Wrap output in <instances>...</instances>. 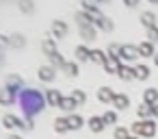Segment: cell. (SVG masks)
I'll return each mask as SVG.
<instances>
[{
    "label": "cell",
    "instance_id": "6da1fadb",
    "mask_svg": "<svg viewBox=\"0 0 158 139\" xmlns=\"http://www.w3.org/2000/svg\"><path fill=\"white\" fill-rule=\"evenodd\" d=\"M46 96H41L37 89H22L20 91V104H22V109H24V113L28 115V119L31 117H35L44 106H46Z\"/></svg>",
    "mask_w": 158,
    "mask_h": 139
},
{
    "label": "cell",
    "instance_id": "7a4b0ae2",
    "mask_svg": "<svg viewBox=\"0 0 158 139\" xmlns=\"http://www.w3.org/2000/svg\"><path fill=\"white\" fill-rule=\"evenodd\" d=\"M141 52H139V46H121V57L119 59H126V61H134L139 59Z\"/></svg>",
    "mask_w": 158,
    "mask_h": 139
},
{
    "label": "cell",
    "instance_id": "3957f363",
    "mask_svg": "<svg viewBox=\"0 0 158 139\" xmlns=\"http://www.w3.org/2000/svg\"><path fill=\"white\" fill-rule=\"evenodd\" d=\"M121 67H123V65H121V59H117V57H108L106 63H104V70H106L108 74H119Z\"/></svg>",
    "mask_w": 158,
    "mask_h": 139
},
{
    "label": "cell",
    "instance_id": "277c9868",
    "mask_svg": "<svg viewBox=\"0 0 158 139\" xmlns=\"http://www.w3.org/2000/svg\"><path fill=\"white\" fill-rule=\"evenodd\" d=\"M46 100H48V104H50V106H61L63 96H61V91H59V89H48V91H46Z\"/></svg>",
    "mask_w": 158,
    "mask_h": 139
},
{
    "label": "cell",
    "instance_id": "5b68a950",
    "mask_svg": "<svg viewBox=\"0 0 158 139\" xmlns=\"http://www.w3.org/2000/svg\"><path fill=\"white\" fill-rule=\"evenodd\" d=\"M115 91L110 89V87H100L98 89V100L100 102H115Z\"/></svg>",
    "mask_w": 158,
    "mask_h": 139
},
{
    "label": "cell",
    "instance_id": "8992f818",
    "mask_svg": "<svg viewBox=\"0 0 158 139\" xmlns=\"http://www.w3.org/2000/svg\"><path fill=\"white\" fill-rule=\"evenodd\" d=\"M52 35L54 37H65L67 35V24L65 22H61V20H56V22H52Z\"/></svg>",
    "mask_w": 158,
    "mask_h": 139
},
{
    "label": "cell",
    "instance_id": "52a82bcc",
    "mask_svg": "<svg viewBox=\"0 0 158 139\" xmlns=\"http://www.w3.org/2000/svg\"><path fill=\"white\" fill-rule=\"evenodd\" d=\"M54 76H56V72H54L52 65H44V67H39V78H41V80L50 83V80H54Z\"/></svg>",
    "mask_w": 158,
    "mask_h": 139
},
{
    "label": "cell",
    "instance_id": "ba28073f",
    "mask_svg": "<svg viewBox=\"0 0 158 139\" xmlns=\"http://www.w3.org/2000/svg\"><path fill=\"white\" fill-rule=\"evenodd\" d=\"M141 24L149 31V28H156V15L152 13V11H145L143 15H141Z\"/></svg>",
    "mask_w": 158,
    "mask_h": 139
},
{
    "label": "cell",
    "instance_id": "9c48e42d",
    "mask_svg": "<svg viewBox=\"0 0 158 139\" xmlns=\"http://www.w3.org/2000/svg\"><path fill=\"white\" fill-rule=\"evenodd\" d=\"M113 106H115V109H119V111H123V109H128V106H130V98H128L126 93H117V96H115Z\"/></svg>",
    "mask_w": 158,
    "mask_h": 139
},
{
    "label": "cell",
    "instance_id": "30bf717a",
    "mask_svg": "<svg viewBox=\"0 0 158 139\" xmlns=\"http://www.w3.org/2000/svg\"><path fill=\"white\" fill-rule=\"evenodd\" d=\"M139 52H141V57H154V54H156L152 41H141V44H139Z\"/></svg>",
    "mask_w": 158,
    "mask_h": 139
},
{
    "label": "cell",
    "instance_id": "8fae6325",
    "mask_svg": "<svg viewBox=\"0 0 158 139\" xmlns=\"http://www.w3.org/2000/svg\"><path fill=\"white\" fill-rule=\"evenodd\" d=\"M136 113H139V117L145 122V119H149V115H154V106H152V104H147V102H143V104L136 109Z\"/></svg>",
    "mask_w": 158,
    "mask_h": 139
},
{
    "label": "cell",
    "instance_id": "7c38bea8",
    "mask_svg": "<svg viewBox=\"0 0 158 139\" xmlns=\"http://www.w3.org/2000/svg\"><path fill=\"white\" fill-rule=\"evenodd\" d=\"M89 128H91V132H102L106 128V124H104L102 117H91L89 119Z\"/></svg>",
    "mask_w": 158,
    "mask_h": 139
},
{
    "label": "cell",
    "instance_id": "4fadbf2b",
    "mask_svg": "<svg viewBox=\"0 0 158 139\" xmlns=\"http://www.w3.org/2000/svg\"><path fill=\"white\" fill-rule=\"evenodd\" d=\"M143 102H147V104H158V89H145V93H143Z\"/></svg>",
    "mask_w": 158,
    "mask_h": 139
},
{
    "label": "cell",
    "instance_id": "5bb4252c",
    "mask_svg": "<svg viewBox=\"0 0 158 139\" xmlns=\"http://www.w3.org/2000/svg\"><path fill=\"white\" fill-rule=\"evenodd\" d=\"M82 124H85V122H82V117H80L78 113H74V115L67 117V126H69V130H78Z\"/></svg>",
    "mask_w": 158,
    "mask_h": 139
},
{
    "label": "cell",
    "instance_id": "9a60e30c",
    "mask_svg": "<svg viewBox=\"0 0 158 139\" xmlns=\"http://www.w3.org/2000/svg\"><path fill=\"white\" fill-rule=\"evenodd\" d=\"M106 59H108V54H106V52H102V50H91V59H89V61L104 65V63H106Z\"/></svg>",
    "mask_w": 158,
    "mask_h": 139
},
{
    "label": "cell",
    "instance_id": "2e32d148",
    "mask_svg": "<svg viewBox=\"0 0 158 139\" xmlns=\"http://www.w3.org/2000/svg\"><path fill=\"white\" fill-rule=\"evenodd\" d=\"M95 26H100L102 31H113V22H110L106 15H100V18H95Z\"/></svg>",
    "mask_w": 158,
    "mask_h": 139
},
{
    "label": "cell",
    "instance_id": "e0dca14e",
    "mask_svg": "<svg viewBox=\"0 0 158 139\" xmlns=\"http://www.w3.org/2000/svg\"><path fill=\"white\" fill-rule=\"evenodd\" d=\"M76 59H78V61H89V59H91V50H89L87 46H78V48H76Z\"/></svg>",
    "mask_w": 158,
    "mask_h": 139
},
{
    "label": "cell",
    "instance_id": "ac0fdd59",
    "mask_svg": "<svg viewBox=\"0 0 158 139\" xmlns=\"http://www.w3.org/2000/svg\"><path fill=\"white\" fill-rule=\"evenodd\" d=\"M134 78H139V80L149 78V67H147V65H136V67H134Z\"/></svg>",
    "mask_w": 158,
    "mask_h": 139
},
{
    "label": "cell",
    "instance_id": "d6986e66",
    "mask_svg": "<svg viewBox=\"0 0 158 139\" xmlns=\"http://www.w3.org/2000/svg\"><path fill=\"white\" fill-rule=\"evenodd\" d=\"M13 98H15V91L9 87V85H5V89H2V104H9V102H13Z\"/></svg>",
    "mask_w": 158,
    "mask_h": 139
},
{
    "label": "cell",
    "instance_id": "ffe728a7",
    "mask_svg": "<svg viewBox=\"0 0 158 139\" xmlns=\"http://www.w3.org/2000/svg\"><path fill=\"white\" fill-rule=\"evenodd\" d=\"M119 78H121V80H132V78H134V67L123 65V67L119 70Z\"/></svg>",
    "mask_w": 158,
    "mask_h": 139
},
{
    "label": "cell",
    "instance_id": "44dd1931",
    "mask_svg": "<svg viewBox=\"0 0 158 139\" xmlns=\"http://www.w3.org/2000/svg\"><path fill=\"white\" fill-rule=\"evenodd\" d=\"M82 7H85V11H87L91 18H100V15H102L100 9H98V5H93V2H82Z\"/></svg>",
    "mask_w": 158,
    "mask_h": 139
},
{
    "label": "cell",
    "instance_id": "7402d4cb",
    "mask_svg": "<svg viewBox=\"0 0 158 139\" xmlns=\"http://www.w3.org/2000/svg\"><path fill=\"white\" fill-rule=\"evenodd\" d=\"M2 124H5V128H15V126H20V119L15 117V115H5L2 117Z\"/></svg>",
    "mask_w": 158,
    "mask_h": 139
},
{
    "label": "cell",
    "instance_id": "603a6c76",
    "mask_svg": "<svg viewBox=\"0 0 158 139\" xmlns=\"http://www.w3.org/2000/svg\"><path fill=\"white\" fill-rule=\"evenodd\" d=\"M156 135V124L152 119H145V126H143V137H154Z\"/></svg>",
    "mask_w": 158,
    "mask_h": 139
},
{
    "label": "cell",
    "instance_id": "cb8c5ba5",
    "mask_svg": "<svg viewBox=\"0 0 158 139\" xmlns=\"http://www.w3.org/2000/svg\"><path fill=\"white\" fill-rule=\"evenodd\" d=\"M44 52H46L48 57H54V54H56V46H54V39H46V41H44Z\"/></svg>",
    "mask_w": 158,
    "mask_h": 139
},
{
    "label": "cell",
    "instance_id": "d4e9b609",
    "mask_svg": "<svg viewBox=\"0 0 158 139\" xmlns=\"http://www.w3.org/2000/svg\"><path fill=\"white\" fill-rule=\"evenodd\" d=\"M76 106H78V104H76V102H74V98L69 96V98H63V102H61V106H59V109H63V111H67V113H69V111H74Z\"/></svg>",
    "mask_w": 158,
    "mask_h": 139
},
{
    "label": "cell",
    "instance_id": "484cf974",
    "mask_svg": "<svg viewBox=\"0 0 158 139\" xmlns=\"http://www.w3.org/2000/svg\"><path fill=\"white\" fill-rule=\"evenodd\" d=\"M80 33H82V37H85L87 41L95 39V26H85V28H80Z\"/></svg>",
    "mask_w": 158,
    "mask_h": 139
},
{
    "label": "cell",
    "instance_id": "4316f807",
    "mask_svg": "<svg viewBox=\"0 0 158 139\" xmlns=\"http://www.w3.org/2000/svg\"><path fill=\"white\" fill-rule=\"evenodd\" d=\"M63 72H65L67 76H78V65H76V63H72V61H67V63H65V67H63Z\"/></svg>",
    "mask_w": 158,
    "mask_h": 139
},
{
    "label": "cell",
    "instance_id": "83f0119b",
    "mask_svg": "<svg viewBox=\"0 0 158 139\" xmlns=\"http://www.w3.org/2000/svg\"><path fill=\"white\" fill-rule=\"evenodd\" d=\"M143 126H145V122H143V119L134 122V124H132V128H130V130H132V135H134V137H143Z\"/></svg>",
    "mask_w": 158,
    "mask_h": 139
},
{
    "label": "cell",
    "instance_id": "f1b7e54d",
    "mask_svg": "<svg viewBox=\"0 0 158 139\" xmlns=\"http://www.w3.org/2000/svg\"><path fill=\"white\" fill-rule=\"evenodd\" d=\"M50 61H52V67H61V70H63V67H65V63H67V61H65L59 52H56L54 57H50Z\"/></svg>",
    "mask_w": 158,
    "mask_h": 139
},
{
    "label": "cell",
    "instance_id": "f546056e",
    "mask_svg": "<svg viewBox=\"0 0 158 139\" xmlns=\"http://www.w3.org/2000/svg\"><path fill=\"white\" fill-rule=\"evenodd\" d=\"M102 119H104L106 126H108V124H117V113H115V111H106V113L102 115Z\"/></svg>",
    "mask_w": 158,
    "mask_h": 139
},
{
    "label": "cell",
    "instance_id": "4dcf8cb0",
    "mask_svg": "<svg viewBox=\"0 0 158 139\" xmlns=\"http://www.w3.org/2000/svg\"><path fill=\"white\" fill-rule=\"evenodd\" d=\"M54 130H56V132H61V135H63V132H67V130H69L67 119H56V122H54Z\"/></svg>",
    "mask_w": 158,
    "mask_h": 139
},
{
    "label": "cell",
    "instance_id": "1f68e13d",
    "mask_svg": "<svg viewBox=\"0 0 158 139\" xmlns=\"http://www.w3.org/2000/svg\"><path fill=\"white\" fill-rule=\"evenodd\" d=\"M72 98H74V102H76V104H82V102L87 100L85 91H80V89H74V91H72Z\"/></svg>",
    "mask_w": 158,
    "mask_h": 139
},
{
    "label": "cell",
    "instance_id": "d6a6232c",
    "mask_svg": "<svg viewBox=\"0 0 158 139\" xmlns=\"http://www.w3.org/2000/svg\"><path fill=\"white\" fill-rule=\"evenodd\" d=\"M132 135H128V128H123V126H117L115 128V139H130Z\"/></svg>",
    "mask_w": 158,
    "mask_h": 139
},
{
    "label": "cell",
    "instance_id": "836d02e7",
    "mask_svg": "<svg viewBox=\"0 0 158 139\" xmlns=\"http://www.w3.org/2000/svg\"><path fill=\"white\" fill-rule=\"evenodd\" d=\"M108 57H117V59H119V57H121V46H119V44H110V46H108Z\"/></svg>",
    "mask_w": 158,
    "mask_h": 139
},
{
    "label": "cell",
    "instance_id": "e575fe53",
    "mask_svg": "<svg viewBox=\"0 0 158 139\" xmlns=\"http://www.w3.org/2000/svg\"><path fill=\"white\" fill-rule=\"evenodd\" d=\"M147 35H149V39H147V41H152V44H154V41H158V28H149V31H147Z\"/></svg>",
    "mask_w": 158,
    "mask_h": 139
},
{
    "label": "cell",
    "instance_id": "d590c367",
    "mask_svg": "<svg viewBox=\"0 0 158 139\" xmlns=\"http://www.w3.org/2000/svg\"><path fill=\"white\" fill-rule=\"evenodd\" d=\"M126 7H130V9L136 7V0H126Z\"/></svg>",
    "mask_w": 158,
    "mask_h": 139
},
{
    "label": "cell",
    "instance_id": "8d00e7d4",
    "mask_svg": "<svg viewBox=\"0 0 158 139\" xmlns=\"http://www.w3.org/2000/svg\"><path fill=\"white\" fill-rule=\"evenodd\" d=\"M154 117H158V104H154Z\"/></svg>",
    "mask_w": 158,
    "mask_h": 139
},
{
    "label": "cell",
    "instance_id": "74e56055",
    "mask_svg": "<svg viewBox=\"0 0 158 139\" xmlns=\"http://www.w3.org/2000/svg\"><path fill=\"white\" fill-rule=\"evenodd\" d=\"M9 139H22V137H20V135H11Z\"/></svg>",
    "mask_w": 158,
    "mask_h": 139
},
{
    "label": "cell",
    "instance_id": "f35d334b",
    "mask_svg": "<svg viewBox=\"0 0 158 139\" xmlns=\"http://www.w3.org/2000/svg\"><path fill=\"white\" fill-rule=\"evenodd\" d=\"M154 63H156V65H158V52H156V54H154Z\"/></svg>",
    "mask_w": 158,
    "mask_h": 139
},
{
    "label": "cell",
    "instance_id": "ab89813d",
    "mask_svg": "<svg viewBox=\"0 0 158 139\" xmlns=\"http://www.w3.org/2000/svg\"><path fill=\"white\" fill-rule=\"evenodd\" d=\"M130 139H139V137H134V135H132V137H130Z\"/></svg>",
    "mask_w": 158,
    "mask_h": 139
}]
</instances>
